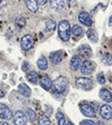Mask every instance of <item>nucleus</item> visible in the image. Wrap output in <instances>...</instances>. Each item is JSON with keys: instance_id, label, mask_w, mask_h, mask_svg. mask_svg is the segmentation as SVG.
Listing matches in <instances>:
<instances>
[{"instance_id": "1", "label": "nucleus", "mask_w": 112, "mask_h": 125, "mask_svg": "<svg viewBox=\"0 0 112 125\" xmlns=\"http://www.w3.org/2000/svg\"><path fill=\"white\" fill-rule=\"evenodd\" d=\"M58 37L63 42H67L71 37V26L67 20H62L58 23Z\"/></svg>"}, {"instance_id": "2", "label": "nucleus", "mask_w": 112, "mask_h": 125, "mask_svg": "<svg viewBox=\"0 0 112 125\" xmlns=\"http://www.w3.org/2000/svg\"><path fill=\"white\" fill-rule=\"evenodd\" d=\"M53 87L55 89V93L63 94L65 93L68 88V81L65 76H60L54 81L53 83Z\"/></svg>"}, {"instance_id": "3", "label": "nucleus", "mask_w": 112, "mask_h": 125, "mask_svg": "<svg viewBox=\"0 0 112 125\" xmlns=\"http://www.w3.org/2000/svg\"><path fill=\"white\" fill-rule=\"evenodd\" d=\"M75 85L76 87L84 91H90L93 87V82H92L91 78L87 77H77L75 81Z\"/></svg>"}, {"instance_id": "4", "label": "nucleus", "mask_w": 112, "mask_h": 125, "mask_svg": "<svg viewBox=\"0 0 112 125\" xmlns=\"http://www.w3.org/2000/svg\"><path fill=\"white\" fill-rule=\"evenodd\" d=\"M95 69V64L91 60H85L81 65V73L83 75H91L93 70Z\"/></svg>"}, {"instance_id": "5", "label": "nucleus", "mask_w": 112, "mask_h": 125, "mask_svg": "<svg viewBox=\"0 0 112 125\" xmlns=\"http://www.w3.org/2000/svg\"><path fill=\"white\" fill-rule=\"evenodd\" d=\"M34 45V37L33 35H25L20 40V46L24 50H29Z\"/></svg>"}, {"instance_id": "6", "label": "nucleus", "mask_w": 112, "mask_h": 125, "mask_svg": "<svg viewBox=\"0 0 112 125\" xmlns=\"http://www.w3.org/2000/svg\"><path fill=\"white\" fill-rule=\"evenodd\" d=\"M80 109H81L82 114L84 116H87V117H95V111H94L93 106L87 103H82L80 105Z\"/></svg>"}, {"instance_id": "7", "label": "nucleus", "mask_w": 112, "mask_h": 125, "mask_svg": "<svg viewBox=\"0 0 112 125\" xmlns=\"http://www.w3.org/2000/svg\"><path fill=\"white\" fill-rule=\"evenodd\" d=\"M13 116L12 112H11V109L5 104H0V118H2V120H11Z\"/></svg>"}, {"instance_id": "8", "label": "nucleus", "mask_w": 112, "mask_h": 125, "mask_svg": "<svg viewBox=\"0 0 112 125\" xmlns=\"http://www.w3.org/2000/svg\"><path fill=\"white\" fill-rule=\"evenodd\" d=\"M13 124L15 125H27V117L25 113L17 111L13 115Z\"/></svg>"}, {"instance_id": "9", "label": "nucleus", "mask_w": 112, "mask_h": 125, "mask_svg": "<svg viewBox=\"0 0 112 125\" xmlns=\"http://www.w3.org/2000/svg\"><path fill=\"white\" fill-rule=\"evenodd\" d=\"M78 20H80V22L83 23L84 26H86V27L92 26V18H91V16H90V13L86 12V11L80 12V15H78Z\"/></svg>"}, {"instance_id": "10", "label": "nucleus", "mask_w": 112, "mask_h": 125, "mask_svg": "<svg viewBox=\"0 0 112 125\" xmlns=\"http://www.w3.org/2000/svg\"><path fill=\"white\" fill-rule=\"evenodd\" d=\"M100 114L104 120H111L112 118V106L108 104L102 105L100 107Z\"/></svg>"}, {"instance_id": "11", "label": "nucleus", "mask_w": 112, "mask_h": 125, "mask_svg": "<svg viewBox=\"0 0 112 125\" xmlns=\"http://www.w3.org/2000/svg\"><path fill=\"white\" fill-rule=\"evenodd\" d=\"M82 62H83V60H82L81 56H78V55H75V56H73V57H72V59H71V62H70L71 69L74 70V72L78 70L80 68H81Z\"/></svg>"}, {"instance_id": "12", "label": "nucleus", "mask_w": 112, "mask_h": 125, "mask_svg": "<svg viewBox=\"0 0 112 125\" xmlns=\"http://www.w3.org/2000/svg\"><path fill=\"white\" fill-rule=\"evenodd\" d=\"M39 83H40V86H42L45 91H50V89L52 88V86H53L52 79L50 78V76H47V75L42 76L40 79H39Z\"/></svg>"}, {"instance_id": "13", "label": "nucleus", "mask_w": 112, "mask_h": 125, "mask_svg": "<svg viewBox=\"0 0 112 125\" xmlns=\"http://www.w3.org/2000/svg\"><path fill=\"white\" fill-rule=\"evenodd\" d=\"M78 56H83L85 58H90L92 56V49L89 45H81L78 47Z\"/></svg>"}, {"instance_id": "14", "label": "nucleus", "mask_w": 112, "mask_h": 125, "mask_svg": "<svg viewBox=\"0 0 112 125\" xmlns=\"http://www.w3.org/2000/svg\"><path fill=\"white\" fill-rule=\"evenodd\" d=\"M100 98L105 103H111L112 102V93L107 88H102L100 91Z\"/></svg>"}, {"instance_id": "15", "label": "nucleus", "mask_w": 112, "mask_h": 125, "mask_svg": "<svg viewBox=\"0 0 112 125\" xmlns=\"http://www.w3.org/2000/svg\"><path fill=\"white\" fill-rule=\"evenodd\" d=\"M63 57H64L63 52L62 50H60V52H52L50 56V62H52L54 65H57V64H60V62L63 60Z\"/></svg>"}, {"instance_id": "16", "label": "nucleus", "mask_w": 112, "mask_h": 125, "mask_svg": "<svg viewBox=\"0 0 112 125\" xmlns=\"http://www.w3.org/2000/svg\"><path fill=\"white\" fill-rule=\"evenodd\" d=\"M18 89H19V93H20L23 96H25V97H30V95H31V89H30V87H29L27 84H25V83L19 84Z\"/></svg>"}, {"instance_id": "17", "label": "nucleus", "mask_w": 112, "mask_h": 125, "mask_svg": "<svg viewBox=\"0 0 112 125\" xmlns=\"http://www.w3.org/2000/svg\"><path fill=\"white\" fill-rule=\"evenodd\" d=\"M64 6H65V1L64 0H50V7L55 11L62 10L64 8Z\"/></svg>"}, {"instance_id": "18", "label": "nucleus", "mask_w": 112, "mask_h": 125, "mask_svg": "<svg viewBox=\"0 0 112 125\" xmlns=\"http://www.w3.org/2000/svg\"><path fill=\"white\" fill-rule=\"evenodd\" d=\"M26 1V6L28 8V10L31 11V12H36L38 10V2L37 0H25Z\"/></svg>"}, {"instance_id": "19", "label": "nucleus", "mask_w": 112, "mask_h": 125, "mask_svg": "<svg viewBox=\"0 0 112 125\" xmlns=\"http://www.w3.org/2000/svg\"><path fill=\"white\" fill-rule=\"evenodd\" d=\"M27 78H28V81L33 84H37L39 81V75L34 72V70H29L28 73H27Z\"/></svg>"}, {"instance_id": "20", "label": "nucleus", "mask_w": 112, "mask_h": 125, "mask_svg": "<svg viewBox=\"0 0 112 125\" xmlns=\"http://www.w3.org/2000/svg\"><path fill=\"white\" fill-rule=\"evenodd\" d=\"M37 66L40 70H46L47 67H48V62H47L46 57L45 56H40L39 59L37 60Z\"/></svg>"}, {"instance_id": "21", "label": "nucleus", "mask_w": 112, "mask_h": 125, "mask_svg": "<svg viewBox=\"0 0 112 125\" xmlns=\"http://www.w3.org/2000/svg\"><path fill=\"white\" fill-rule=\"evenodd\" d=\"M45 27H46V31L53 32V31L56 29L57 25H56V22H55L54 20H52V19H48V20H46V22H45Z\"/></svg>"}, {"instance_id": "22", "label": "nucleus", "mask_w": 112, "mask_h": 125, "mask_svg": "<svg viewBox=\"0 0 112 125\" xmlns=\"http://www.w3.org/2000/svg\"><path fill=\"white\" fill-rule=\"evenodd\" d=\"M71 32L75 37H81L82 35H83V29H82L81 26H78V25H74V26L71 28Z\"/></svg>"}, {"instance_id": "23", "label": "nucleus", "mask_w": 112, "mask_h": 125, "mask_svg": "<svg viewBox=\"0 0 112 125\" xmlns=\"http://www.w3.org/2000/svg\"><path fill=\"white\" fill-rule=\"evenodd\" d=\"M86 36L87 38L93 42H98V32L94 29H89V30L86 31Z\"/></svg>"}, {"instance_id": "24", "label": "nucleus", "mask_w": 112, "mask_h": 125, "mask_svg": "<svg viewBox=\"0 0 112 125\" xmlns=\"http://www.w3.org/2000/svg\"><path fill=\"white\" fill-rule=\"evenodd\" d=\"M38 125H52V123L46 115H40L38 117Z\"/></svg>"}, {"instance_id": "25", "label": "nucleus", "mask_w": 112, "mask_h": 125, "mask_svg": "<svg viewBox=\"0 0 112 125\" xmlns=\"http://www.w3.org/2000/svg\"><path fill=\"white\" fill-rule=\"evenodd\" d=\"M56 121H57V124L58 125H66L65 116H64V114H63L62 112H57V113H56Z\"/></svg>"}, {"instance_id": "26", "label": "nucleus", "mask_w": 112, "mask_h": 125, "mask_svg": "<svg viewBox=\"0 0 112 125\" xmlns=\"http://www.w3.org/2000/svg\"><path fill=\"white\" fill-rule=\"evenodd\" d=\"M25 115H26V117L30 121V122H34V121L36 120V113H35L31 108H27Z\"/></svg>"}, {"instance_id": "27", "label": "nucleus", "mask_w": 112, "mask_h": 125, "mask_svg": "<svg viewBox=\"0 0 112 125\" xmlns=\"http://www.w3.org/2000/svg\"><path fill=\"white\" fill-rule=\"evenodd\" d=\"M102 62L107 65H112V55L111 54H104L102 56Z\"/></svg>"}, {"instance_id": "28", "label": "nucleus", "mask_w": 112, "mask_h": 125, "mask_svg": "<svg viewBox=\"0 0 112 125\" xmlns=\"http://www.w3.org/2000/svg\"><path fill=\"white\" fill-rule=\"evenodd\" d=\"M15 22L19 28H24V27L26 26V20H25V18H21V17H19V18L16 19Z\"/></svg>"}, {"instance_id": "29", "label": "nucleus", "mask_w": 112, "mask_h": 125, "mask_svg": "<svg viewBox=\"0 0 112 125\" xmlns=\"http://www.w3.org/2000/svg\"><path fill=\"white\" fill-rule=\"evenodd\" d=\"M21 68H23L24 72L28 73L29 70H30V65H29V62H23V66H21Z\"/></svg>"}, {"instance_id": "30", "label": "nucleus", "mask_w": 112, "mask_h": 125, "mask_svg": "<svg viewBox=\"0 0 112 125\" xmlns=\"http://www.w3.org/2000/svg\"><path fill=\"white\" fill-rule=\"evenodd\" d=\"M97 78H98V82H99L100 84H104L105 83V78H104V75H103V73L98 74Z\"/></svg>"}, {"instance_id": "31", "label": "nucleus", "mask_w": 112, "mask_h": 125, "mask_svg": "<svg viewBox=\"0 0 112 125\" xmlns=\"http://www.w3.org/2000/svg\"><path fill=\"white\" fill-rule=\"evenodd\" d=\"M81 125H94V122L91 120H85V121H82Z\"/></svg>"}, {"instance_id": "32", "label": "nucleus", "mask_w": 112, "mask_h": 125, "mask_svg": "<svg viewBox=\"0 0 112 125\" xmlns=\"http://www.w3.org/2000/svg\"><path fill=\"white\" fill-rule=\"evenodd\" d=\"M37 2H38V5H45L47 2V0H37Z\"/></svg>"}, {"instance_id": "33", "label": "nucleus", "mask_w": 112, "mask_h": 125, "mask_svg": "<svg viewBox=\"0 0 112 125\" xmlns=\"http://www.w3.org/2000/svg\"><path fill=\"white\" fill-rule=\"evenodd\" d=\"M61 95H62V94H58V93H54V97L56 99H61Z\"/></svg>"}, {"instance_id": "34", "label": "nucleus", "mask_w": 112, "mask_h": 125, "mask_svg": "<svg viewBox=\"0 0 112 125\" xmlns=\"http://www.w3.org/2000/svg\"><path fill=\"white\" fill-rule=\"evenodd\" d=\"M3 96H5V92H3L2 89H0V98H2Z\"/></svg>"}, {"instance_id": "35", "label": "nucleus", "mask_w": 112, "mask_h": 125, "mask_svg": "<svg viewBox=\"0 0 112 125\" xmlns=\"http://www.w3.org/2000/svg\"><path fill=\"white\" fill-rule=\"evenodd\" d=\"M95 125H104V123L102 122V121H99V122H97V124Z\"/></svg>"}, {"instance_id": "36", "label": "nucleus", "mask_w": 112, "mask_h": 125, "mask_svg": "<svg viewBox=\"0 0 112 125\" xmlns=\"http://www.w3.org/2000/svg\"><path fill=\"white\" fill-rule=\"evenodd\" d=\"M0 125H9L7 122H5V121H2V122H0Z\"/></svg>"}, {"instance_id": "37", "label": "nucleus", "mask_w": 112, "mask_h": 125, "mask_svg": "<svg viewBox=\"0 0 112 125\" xmlns=\"http://www.w3.org/2000/svg\"><path fill=\"white\" fill-rule=\"evenodd\" d=\"M109 23H110V26H111V28H112V16L110 17V20H109Z\"/></svg>"}, {"instance_id": "38", "label": "nucleus", "mask_w": 112, "mask_h": 125, "mask_svg": "<svg viewBox=\"0 0 112 125\" xmlns=\"http://www.w3.org/2000/svg\"><path fill=\"white\" fill-rule=\"evenodd\" d=\"M67 125H74V124H73L72 122H68V123H67Z\"/></svg>"}, {"instance_id": "39", "label": "nucleus", "mask_w": 112, "mask_h": 125, "mask_svg": "<svg viewBox=\"0 0 112 125\" xmlns=\"http://www.w3.org/2000/svg\"><path fill=\"white\" fill-rule=\"evenodd\" d=\"M1 2H2V0H0V3H1Z\"/></svg>"}]
</instances>
